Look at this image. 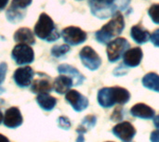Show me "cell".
Segmentation results:
<instances>
[{
	"instance_id": "1",
	"label": "cell",
	"mask_w": 159,
	"mask_h": 142,
	"mask_svg": "<svg viewBox=\"0 0 159 142\" xmlns=\"http://www.w3.org/2000/svg\"><path fill=\"white\" fill-rule=\"evenodd\" d=\"M130 0H89L91 13L99 19L113 17L116 12L125 10Z\"/></svg>"
},
{
	"instance_id": "2",
	"label": "cell",
	"mask_w": 159,
	"mask_h": 142,
	"mask_svg": "<svg viewBox=\"0 0 159 142\" xmlns=\"http://www.w3.org/2000/svg\"><path fill=\"white\" fill-rule=\"evenodd\" d=\"M130 99L129 92L123 87H103L98 92V102L102 108H111L116 104H126Z\"/></svg>"
},
{
	"instance_id": "3",
	"label": "cell",
	"mask_w": 159,
	"mask_h": 142,
	"mask_svg": "<svg viewBox=\"0 0 159 142\" xmlns=\"http://www.w3.org/2000/svg\"><path fill=\"white\" fill-rule=\"evenodd\" d=\"M125 28V20L120 12H116L113 19L106 23L101 30L96 32V40L101 44H108L113 38L118 36Z\"/></svg>"
},
{
	"instance_id": "4",
	"label": "cell",
	"mask_w": 159,
	"mask_h": 142,
	"mask_svg": "<svg viewBox=\"0 0 159 142\" xmlns=\"http://www.w3.org/2000/svg\"><path fill=\"white\" fill-rule=\"evenodd\" d=\"M34 33L41 40L53 42L60 38L61 34L52 19L46 13H41L34 25Z\"/></svg>"
},
{
	"instance_id": "5",
	"label": "cell",
	"mask_w": 159,
	"mask_h": 142,
	"mask_svg": "<svg viewBox=\"0 0 159 142\" xmlns=\"http://www.w3.org/2000/svg\"><path fill=\"white\" fill-rule=\"evenodd\" d=\"M130 48V45L125 38H116L107 44L106 53L110 62H116L119 60L124 53Z\"/></svg>"
},
{
	"instance_id": "6",
	"label": "cell",
	"mask_w": 159,
	"mask_h": 142,
	"mask_svg": "<svg viewBox=\"0 0 159 142\" xmlns=\"http://www.w3.org/2000/svg\"><path fill=\"white\" fill-rule=\"evenodd\" d=\"M33 0H12L10 7L7 10V19L11 23L20 21L25 14L26 8L31 5Z\"/></svg>"
},
{
	"instance_id": "7",
	"label": "cell",
	"mask_w": 159,
	"mask_h": 142,
	"mask_svg": "<svg viewBox=\"0 0 159 142\" xmlns=\"http://www.w3.org/2000/svg\"><path fill=\"white\" fill-rule=\"evenodd\" d=\"M11 57L18 65H25L34 61V53L29 45L20 43L14 47Z\"/></svg>"
},
{
	"instance_id": "8",
	"label": "cell",
	"mask_w": 159,
	"mask_h": 142,
	"mask_svg": "<svg viewBox=\"0 0 159 142\" xmlns=\"http://www.w3.org/2000/svg\"><path fill=\"white\" fill-rule=\"evenodd\" d=\"M61 36L67 45L77 46L84 43L87 40V33L79 27L69 26L61 31Z\"/></svg>"
},
{
	"instance_id": "9",
	"label": "cell",
	"mask_w": 159,
	"mask_h": 142,
	"mask_svg": "<svg viewBox=\"0 0 159 142\" xmlns=\"http://www.w3.org/2000/svg\"><path fill=\"white\" fill-rule=\"evenodd\" d=\"M83 65L90 71H96L102 64V60L97 52L90 47H85L79 53Z\"/></svg>"
},
{
	"instance_id": "10",
	"label": "cell",
	"mask_w": 159,
	"mask_h": 142,
	"mask_svg": "<svg viewBox=\"0 0 159 142\" xmlns=\"http://www.w3.org/2000/svg\"><path fill=\"white\" fill-rule=\"evenodd\" d=\"M37 78L31 84V91L34 94L49 93L53 89V83L51 78L42 73H37Z\"/></svg>"
},
{
	"instance_id": "11",
	"label": "cell",
	"mask_w": 159,
	"mask_h": 142,
	"mask_svg": "<svg viewBox=\"0 0 159 142\" xmlns=\"http://www.w3.org/2000/svg\"><path fill=\"white\" fill-rule=\"evenodd\" d=\"M113 134L122 141H131L136 135V129L129 122H122L114 126Z\"/></svg>"
},
{
	"instance_id": "12",
	"label": "cell",
	"mask_w": 159,
	"mask_h": 142,
	"mask_svg": "<svg viewBox=\"0 0 159 142\" xmlns=\"http://www.w3.org/2000/svg\"><path fill=\"white\" fill-rule=\"evenodd\" d=\"M34 73L33 69L29 66L18 68L14 74H13V79L16 83L17 86L20 87H27L32 84V81L34 79Z\"/></svg>"
},
{
	"instance_id": "13",
	"label": "cell",
	"mask_w": 159,
	"mask_h": 142,
	"mask_svg": "<svg viewBox=\"0 0 159 142\" xmlns=\"http://www.w3.org/2000/svg\"><path fill=\"white\" fill-rule=\"evenodd\" d=\"M65 100L68 101L75 112H82L89 106L88 99L76 90H69L65 95Z\"/></svg>"
},
{
	"instance_id": "14",
	"label": "cell",
	"mask_w": 159,
	"mask_h": 142,
	"mask_svg": "<svg viewBox=\"0 0 159 142\" xmlns=\"http://www.w3.org/2000/svg\"><path fill=\"white\" fill-rule=\"evenodd\" d=\"M143 56V54L141 47L129 48L123 55V64L130 68L137 67L140 65Z\"/></svg>"
},
{
	"instance_id": "15",
	"label": "cell",
	"mask_w": 159,
	"mask_h": 142,
	"mask_svg": "<svg viewBox=\"0 0 159 142\" xmlns=\"http://www.w3.org/2000/svg\"><path fill=\"white\" fill-rule=\"evenodd\" d=\"M22 116L17 107H11L6 111L4 116V125L8 128H17L22 124Z\"/></svg>"
},
{
	"instance_id": "16",
	"label": "cell",
	"mask_w": 159,
	"mask_h": 142,
	"mask_svg": "<svg viewBox=\"0 0 159 142\" xmlns=\"http://www.w3.org/2000/svg\"><path fill=\"white\" fill-rule=\"evenodd\" d=\"M73 86H75L74 79L67 74L60 75L53 82V88L59 94L67 93Z\"/></svg>"
},
{
	"instance_id": "17",
	"label": "cell",
	"mask_w": 159,
	"mask_h": 142,
	"mask_svg": "<svg viewBox=\"0 0 159 142\" xmlns=\"http://www.w3.org/2000/svg\"><path fill=\"white\" fill-rule=\"evenodd\" d=\"M130 113L137 118H141V119H146V120H150L153 119L156 115V112L154 109H152L150 106L144 104V103H138L135 104L131 110H130Z\"/></svg>"
},
{
	"instance_id": "18",
	"label": "cell",
	"mask_w": 159,
	"mask_h": 142,
	"mask_svg": "<svg viewBox=\"0 0 159 142\" xmlns=\"http://www.w3.org/2000/svg\"><path fill=\"white\" fill-rule=\"evenodd\" d=\"M58 72L61 74H67L71 76L74 79L75 86H80L85 81V77L83 74H81L78 70H76L75 67L68 65V64H61L58 67Z\"/></svg>"
},
{
	"instance_id": "19",
	"label": "cell",
	"mask_w": 159,
	"mask_h": 142,
	"mask_svg": "<svg viewBox=\"0 0 159 142\" xmlns=\"http://www.w3.org/2000/svg\"><path fill=\"white\" fill-rule=\"evenodd\" d=\"M13 38H14L15 42L26 44L29 46L35 44V39H34V33H32V31L29 28H26V27H22V28L18 29L15 32Z\"/></svg>"
},
{
	"instance_id": "20",
	"label": "cell",
	"mask_w": 159,
	"mask_h": 142,
	"mask_svg": "<svg viewBox=\"0 0 159 142\" xmlns=\"http://www.w3.org/2000/svg\"><path fill=\"white\" fill-rule=\"evenodd\" d=\"M130 36L134 40V42L143 45L147 43L150 40L151 34L148 30L144 29L141 25H134L130 31Z\"/></svg>"
},
{
	"instance_id": "21",
	"label": "cell",
	"mask_w": 159,
	"mask_h": 142,
	"mask_svg": "<svg viewBox=\"0 0 159 142\" xmlns=\"http://www.w3.org/2000/svg\"><path fill=\"white\" fill-rule=\"evenodd\" d=\"M36 102L38 105L45 111H51L54 109V107L57 104V100L48 95V93L45 94H39L36 98Z\"/></svg>"
},
{
	"instance_id": "22",
	"label": "cell",
	"mask_w": 159,
	"mask_h": 142,
	"mask_svg": "<svg viewBox=\"0 0 159 142\" xmlns=\"http://www.w3.org/2000/svg\"><path fill=\"white\" fill-rule=\"evenodd\" d=\"M143 85L150 90L159 92V75L156 73H148L143 78Z\"/></svg>"
},
{
	"instance_id": "23",
	"label": "cell",
	"mask_w": 159,
	"mask_h": 142,
	"mask_svg": "<svg viewBox=\"0 0 159 142\" xmlns=\"http://www.w3.org/2000/svg\"><path fill=\"white\" fill-rule=\"evenodd\" d=\"M97 118L94 115H88L86 116L83 121L81 126L77 128V133H79V135H83L84 133H86L89 129H91L92 127H94L95 124H96Z\"/></svg>"
},
{
	"instance_id": "24",
	"label": "cell",
	"mask_w": 159,
	"mask_h": 142,
	"mask_svg": "<svg viewBox=\"0 0 159 142\" xmlns=\"http://www.w3.org/2000/svg\"><path fill=\"white\" fill-rule=\"evenodd\" d=\"M70 51V47L69 45H61V46H55L51 49V54L52 56L56 58H61L64 56L66 53Z\"/></svg>"
},
{
	"instance_id": "25",
	"label": "cell",
	"mask_w": 159,
	"mask_h": 142,
	"mask_svg": "<svg viewBox=\"0 0 159 142\" xmlns=\"http://www.w3.org/2000/svg\"><path fill=\"white\" fill-rule=\"evenodd\" d=\"M148 14L151 17V20L156 24H159V4H154L150 7Z\"/></svg>"
},
{
	"instance_id": "26",
	"label": "cell",
	"mask_w": 159,
	"mask_h": 142,
	"mask_svg": "<svg viewBox=\"0 0 159 142\" xmlns=\"http://www.w3.org/2000/svg\"><path fill=\"white\" fill-rule=\"evenodd\" d=\"M58 126H59V127H61V129L68 130V129L71 127V123H70V120H69L67 117L61 116V117L58 119Z\"/></svg>"
},
{
	"instance_id": "27",
	"label": "cell",
	"mask_w": 159,
	"mask_h": 142,
	"mask_svg": "<svg viewBox=\"0 0 159 142\" xmlns=\"http://www.w3.org/2000/svg\"><path fill=\"white\" fill-rule=\"evenodd\" d=\"M7 65L5 62H2L0 64V85L5 80V76H6V73H7Z\"/></svg>"
},
{
	"instance_id": "28",
	"label": "cell",
	"mask_w": 159,
	"mask_h": 142,
	"mask_svg": "<svg viewBox=\"0 0 159 142\" xmlns=\"http://www.w3.org/2000/svg\"><path fill=\"white\" fill-rule=\"evenodd\" d=\"M150 40H151V42L154 44V46L159 47V29L156 30V31L151 34Z\"/></svg>"
},
{
	"instance_id": "29",
	"label": "cell",
	"mask_w": 159,
	"mask_h": 142,
	"mask_svg": "<svg viewBox=\"0 0 159 142\" xmlns=\"http://www.w3.org/2000/svg\"><path fill=\"white\" fill-rule=\"evenodd\" d=\"M150 140L151 142H159V129H157L151 133Z\"/></svg>"
},
{
	"instance_id": "30",
	"label": "cell",
	"mask_w": 159,
	"mask_h": 142,
	"mask_svg": "<svg viewBox=\"0 0 159 142\" xmlns=\"http://www.w3.org/2000/svg\"><path fill=\"white\" fill-rule=\"evenodd\" d=\"M8 3V0H0V10H3Z\"/></svg>"
},
{
	"instance_id": "31",
	"label": "cell",
	"mask_w": 159,
	"mask_h": 142,
	"mask_svg": "<svg viewBox=\"0 0 159 142\" xmlns=\"http://www.w3.org/2000/svg\"><path fill=\"white\" fill-rule=\"evenodd\" d=\"M154 125L157 129H159V115L154 117Z\"/></svg>"
},
{
	"instance_id": "32",
	"label": "cell",
	"mask_w": 159,
	"mask_h": 142,
	"mask_svg": "<svg viewBox=\"0 0 159 142\" xmlns=\"http://www.w3.org/2000/svg\"><path fill=\"white\" fill-rule=\"evenodd\" d=\"M0 142H9V140H8L7 138H6L4 135L0 134Z\"/></svg>"
},
{
	"instance_id": "33",
	"label": "cell",
	"mask_w": 159,
	"mask_h": 142,
	"mask_svg": "<svg viewBox=\"0 0 159 142\" xmlns=\"http://www.w3.org/2000/svg\"><path fill=\"white\" fill-rule=\"evenodd\" d=\"M76 142H84V137H83V135H79L78 139L76 140Z\"/></svg>"
},
{
	"instance_id": "34",
	"label": "cell",
	"mask_w": 159,
	"mask_h": 142,
	"mask_svg": "<svg viewBox=\"0 0 159 142\" xmlns=\"http://www.w3.org/2000/svg\"><path fill=\"white\" fill-rule=\"evenodd\" d=\"M2 120H3V114H2V113L0 111V124L2 123Z\"/></svg>"
},
{
	"instance_id": "35",
	"label": "cell",
	"mask_w": 159,
	"mask_h": 142,
	"mask_svg": "<svg viewBox=\"0 0 159 142\" xmlns=\"http://www.w3.org/2000/svg\"><path fill=\"white\" fill-rule=\"evenodd\" d=\"M124 142H131V141H124Z\"/></svg>"
},
{
	"instance_id": "36",
	"label": "cell",
	"mask_w": 159,
	"mask_h": 142,
	"mask_svg": "<svg viewBox=\"0 0 159 142\" xmlns=\"http://www.w3.org/2000/svg\"><path fill=\"white\" fill-rule=\"evenodd\" d=\"M107 142H112V141H107Z\"/></svg>"
},
{
	"instance_id": "37",
	"label": "cell",
	"mask_w": 159,
	"mask_h": 142,
	"mask_svg": "<svg viewBox=\"0 0 159 142\" xmlns=\"http://www.w3.org/2000/svg\"><path fill=\"white\" fill-rule=\"evenodd\" d=\"M78 1H81V0H78Z\"/></svg>"
}]
</instances>
